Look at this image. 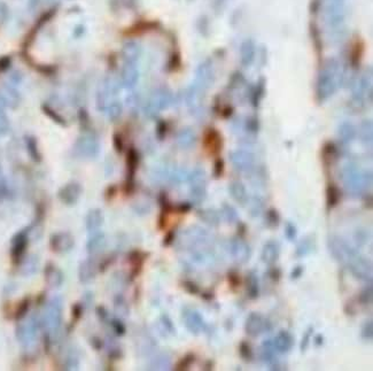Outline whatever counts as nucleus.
<instances>
[{
	"mask_svg": "<svg viewBox=\"0 0 373 371\" xmlns=\"http://www.w3.org/2000/svg\"><path fill=\"white\" fill-rule=\"evenodd\" d=\"M255 54H256V46L255 43H254L252 39H247V41H245L241 44L240 58L241 64L244 66H246V67L251 66L254 59H255Z\"/></svg>",
	"mask_w": 373,
	"mask_h": 371,
	"instance_id": "16",
	"label": "nucleus"
},
{
	"mask_svg": "<svg viewBox=\"0 0 373 371\" xmlns=\"http://www.w3.org/2000/svg\"><path fill=\"white\" fill-rule=\"evenodd\" d=\"M106 112L111 120H117V118L122 115L123 106L120 101H112V103L107 106Z\"/></svg>",
	"mask_w": 373,
	"mask_h": 371,
	"instance_id": "30",
	"label": "nucleus"
},
{
	"mask_svg": "<svg viewBox=\"0 0 373 371\" xmlns=\"http://www.w3.org/2000/svg\"><path fill=\"white\" fill-rule=\"evenodd\" d=\"M171 101H173L171 92L168 89L161 87V89L155 90L152 96L149 97L145 110H146V114H148L149 116H154L157 113L161 112V110L168 107L171 104Z\"/></svg>",
	"mask_w": 373,
	"mask_h": 371,
	"instance_id": "3",
	"label": "nucleus"
},
{
	"mask_svg": "<svg viewBox=\"0 0 373 371\" xmlns=\"http://www.w3.org/2000/svg\"><path fill=\"white\" fill-rule=\"evenodd\" d=\"M139 76L140 74L137 65L124 64V67H123L121 74L122 85L126 87V89H132V87L137 85Z\"/></svg>",
	"mask_w": 373,
	"mask_h": 371,
	"instance_id": "11",
	"label": "nucleus"
},
{
	"mask_svg": "<svg viewBox=\"0 0 373 371\" xmlns=\"http://www.w3.org/2000/svg\"><path fill=\"white\" fill-rule=\"evenodd\" d=\"M186 288L191 291L192 293H196L197 291H199V289L196 288L195 284H193V283H186Z\"/></svg>",
	"mask_w": 373,
	"mask_h": 371,
	"instance_id": "48",
	"label": "nucleus"
},
{
	"mask_svg": "<svg viewBox=\"0 0 373 371\" xmlns=\"http://www.w3.org/2000/svg\"><path fill=\"white\" fill-rule=\"evenodd\" d=\"M372 94V81H371V75L367 76L364 75L359 81H357L356 85H355L353 90V98L356 101L357 104H363L368 99H371Z\"/></svg>",
	"mask_w": 373,
	"mask_h": 371,
	"instance_id": "7",
	"label": "nucleus"
},
{
	"mask_svg": "<svg viewBox=\"0 0 373 371\" xmlns=\"http://www.w3.org/2000/svg\"><path fill=\"white\" fill-rule=\"evenodd\" d=\"M246 283H247V295L249 299H256L258 297V281L257 277L254 272H249L246 278Z\"/></svg>",
	"mask_w": 373,
	"mask_h": 371,
	"instance_id": "25",
	"label": "nucleus"
},
{
	"mask_svg": "<svg viewBox=\"0 0 373 371\" xmlns=\"http://www.w3.org/2000/svg\"><path fill=\"white\" fill-rule=\"evenodd\" d=\"M267 276H269V278H271L274 282H279L280 277H282V270H280V268L278 267L272 266L269 268V270H267Z\"/></svg>",
	"mask_w": 373,
	"mask_h": 371,
	"instance_id": "42",
	"label": "nucleus"
},
{
	"mask_svg": "<svg viewBox=\"0 0 373 371\" xmlns=\"http://www.w3.org/2000/svg\"><path fill=\"white\" fill-rule=\"evenodd\" d=\"M122 56L124 64L137 65L140 56H142V46L135 42L126 43L122 50Z\"/></svg>",
	"mask_w": 373,
	"mask_h": 371,
	"instance_id": "12",
	"label": "nucleus"
},
{
	"mask_svg": "<svg viewBox=\"0 0 373 371\" xmlns=\"http://www.w3.org/2000/svg\"><path fill=\"white\" fill-rule=\"evenodd\" d=\"M8 127H10V123H8L7 117L5 116L4 112H0V136L6 134L8 130Z\"/></svg>",
	"mask_w": 373,
	"mask_h": 371,
	"instance_id": "43",
	"label": "nucleus"
},
{
	"mask_svg": "<svg viewBox=\"0 0 373 371\" xmlns=\"http://www.w3.org/2000/svg\"><path fill=\"white\" fill-rule=\"evenodd\" d=\"M271 329L272 325L270 322L257 313H252L247 319V323H246V331L254 338L258 337L263 332H270Z\"/></svg>",
	"mask_w": 373,
	"mask_h": 371,
	"instance_id": "5",
	"label": "nucleus"
},
{
	"mask_svg": "<svg viewBox=\"0 0 373 371\" xmlns=\"http://www.w3.org/2000/svg\"><path fill=\"white\" fill-rule=\"evenodd\" d=\"M326 198H327V207L328 208H333L335 207L340 201V191L335 185L331 184L330 187L327 188L326 191Z\"/></svg>",
	"mask_w": 373,
	"mask_h": 371,
	"instance_id": "27",
	"label": "nucleus"
},
{
	"mask_svg": "<svg viewBox=\"0 0 373 371\" xmlns=\"http://www.w3.org/2000/svg\"><path fill=\"white\" fill-rule=\"evenodd\" d=\"M342 81V72L339 63L331 59L320 69L317 82V97L320 101L327 100L339 89Z\"/></svg>",
	"mask_w": 373,
	"mask_h": 371,
	"instance_id": "1",
	"label": "nucleus"
},
{
	"mask_svg": "<svg viewBox=\"0 0 373 371\" xmlns=\"http://www.w3.org/2000/svg\"><path fill=\"white\" fill-rule=\"evenodd\" d=\"M280 255V246L277 241L269 240L262 250V261L266 264H275Z\"/></svg>",
	"mask_w": 373,
	"mask_h": 371,
	"instance_id": "13",
	"label": "nucleus"
},
{
	"mask_svg": "<svg viewBox=\"0 0 373 371\" xmlns=\"http://www.w3.org/2000/svg\"><path fill=\"white\" fill-rule=\"evenodd\" d=\"M262 348H263V359H264L265 363L269 364L271 366V369H278V365L276 364L277 357L275 356L276 350L274 347V343L270 342V340H266V342L263 343Z\"/></svg>",
	"mask_w": 373,
	"mask_h": 371,
	"instance_id": "21",
	"label": "nucleus"
},
{
	"mask_svg": "<svg viewBox=\"0 0 373 371\" xmlns=\"http://www.w3.org/2000/svg\"><path fill=\"white\" fill-rule=\"evenodd\" d=\"M177 143L182 148H190L195 143V134L191 129H184L179 132Z\"/></svg>",
	"mask_w": 373,
	"mask_h": 371,
	"instance_id": "23",
	"label": "nucleus"
},
{
	"mask_svg": "<svg viewBox=\"0 0 373 371\" xmlns=\"http://www.w3.org/2000/svg\"><path fill=\"white\" fill-rule=\"evenodd\" d=\"M359 301L362 304H368L372 301V286L370 285L368 288L362 291V293L359 294Z\"/></svg>",
	"mask_w": 373,
	"mask_h": 371,
	"instance_id": "39",
	"label": "nucleus"
},
{
	"mask_svg": "<svg viewBox=\"0 0 373 371\" xmlns=\"http://www.w3.org/2000/svg\"><path fill=\"white\" fill-rule=\"evenodd\" d=\"M224 171V163L222 160H218L216 162V167H215V173H216V176H222Z\"/></svg>",
	"mask_w": 373,
	"mask_h": 371,
	"instance_id": "47",
	"label": "nucleus"
},
{
	"mask_svg": "<svg viewBox=\"0 0 373 371\" xmlns=\"http://www.w3.org/2000/svg\"><path fill=\"white\" fill-rule=\"evenodd\" d=\"M78 196H80V187L76 184L67 185L60 194V197L62 198L67 204H73V202L76 201Z\"/></svg>",
	"mask_w": 373,
	"mask_h": 371,
	"instance_id": "24",
	"label": "nucleus"
},
{
	"mask_svg": "<svg viewBox=\"0 0 373 371\" xmlns=\"http://www.w3.org/2000/svg\"><path fill=\"white\" fill-rule=\"evenodd\" d=\"M103 214L101 211L100 210H92L91 213L87 215V221H86V224H87V228L90 229V230H92V229H96L99 228L100 225L103 224Z\"/></svg>",
	"mask_w": 373,
	"mask_h": 371,
	"instance_id": "28",
	"label": "nucleus"
},
{
	"mask_svg": "<svg viewBox=\"0 0 373 371\" xmlns=\"http://www.w3.org/2000/svg\"><path fill=\"white\" fill-rule=\"evenodd\" d=\"M315 247V241L311 238H306V239L301 240L300 244L297 245L295 254L298 256V258H303V256L310 254L313 252Z\"/></svg>",
	"mask_w": 373,
	"mask_h": 371,
	"instance_id": "26",
	"label": "nucleus"
},
{
	"mask_svg": "<svg viewBox=\"0 0 373 371\" xmlns=\"http://www.w3.org/2000/svg\"><path fill=\"white\" fill-rule=\"evenodd\" d=\"M315 343H316V345H317V346L322 345V344H323V337H322V335L318 334L317 337H316V342Z\"/></svg>",
	"mask_w": 373,
	"mask_h": 371,
	"instance_id": "50",
	"label": "nucleus"
},
{
	"mask_svg": "<svg viewBox=\"0 0 373 371\" xmlns=\"http://www.w3.org/2000/svg\"><path fill=\"white\" fill-rule=\"evenodd\" d=\"M372 122L370 120H366L362 123L361 126V138L363 143L365 145L372 144Z\"/></svg>",
	"mask_w": 373,
	"mask_h": 371,
	"instance_id": "29",
	"label": "nucleus"
},
{
	"mask_svg": "<svg viewBox=\"0 0 373 371\" xmlns=\"http://www.w3.org/2000/svg\"><path fill=\"white\" fill-rule=\"evenodd\" d=\"M231 253L234 256L235 260L244 263L249 260L251 250H249V246L246 244L244 239L239 238V239H233L231 241Z\"/></svg>",
	"mask_w": 373,
	"mask_h": 371,
	"instance_id": "14",
	"label": "nucleus"
},
{
	"mask_svg": "<svg viewBox=\"0 0 373 371\" xmlns=\"http://www.w3.org/2000/svg\"><path fill=\"white\" fill-rule=\"evenodd\" d=\"M185 323L188 329L192 332L197 333L204 329V320L201 319V316L196 312H190L185 314Z\"/></svg>",
	"mask_w": 373,
	"mask_h": 371,
	"instance_id": "20",
	"label": "nucleus"
},
{
	"mask_svg": "<svg viewBox=\"0 0 373 371\" xmlns=\"http://www.w3.org/2000/svg\"><path fill=\"white\" fill-rule=\"evenodd\" d=\"M371 174H361L354 166H347L344 169V182L347 189L352 192H361L363 188L367 187V183H371Z\"/></svg>",
	"mask_w": 373,
	"mask_h": 371,
	"instance_id": "2",
	"label": "nucleus"
},
{
	"mask_svg": "<svg viewBox=\"0 0 373 371\" xmlns=\"http://www.w3.org/2000/svg\"><path fill=\"white\" fill-rule=\"evenodd\" d=\"M60 321V308L56 303H51L50 308L46 311L45 314V323L46 325L52 329H56L59 326Z\"/></svg>",
	"mask_w": 373,
	"mask_h": 371,
	"instance_id": "19",
	"label": "nucleus"
},
{
	"mask_svg": "<svg viewBox=\"0 0 373 371\" xmlns=\"http://www.w3.org/2000/svg\"><path fill=\"white\" fill-rule=\"evenodd\" d=\"M222 211H223L224 218L227 220V222L233 223V222H235L236 220H238V214H236L235 209L232 206H230L229 204H224L223 205Z\"/></svg>",
	"mask_w": 373,
	"mask_h": 371,
	"instance_id": "34",
	"label": "nucleus"
},
{
	"mask_svg": "<svg viewBox=\"0 0 373 371\" xmlns=\"http://www.w3.org/2000/svg\"><path fill=\"white\" fill-rule=\"evenodd\" d=\"M239 354L245 361H252L253 360V350L249 343L241 342L239 345Z\"/></svg>",
	"mask_w": 373,
	"mask_h": 371,
	"instance_id": "33",
	"label": "nucleus"
},
{
	"mask_svg": "<svg viewBox=\"0 0 373 371\" xmlns=\"http://www.w3.org/2000/svg\"><path fill=\"white\" fill-rule=\"evenodd\" d=\"M285 236H286V238L289 241L295 240L296 236H297V230H296L295 225L291 222H287L286 227H285Z\"/></svg>",
	"mask_w": 373,
	"mask_h": 371,
	"instance_id": "38",
	"label": "nucleus"
},
{
	"mask_svg": "<svg viewBox=\"0 0 373 371\" xmlns=\"http://www.w3.org/2000/svg\"><path fill=\"white\" fill-rule=\"evenodd\" d=\"M272 343H274V347L276 351L280 353H287L293 348L294 338L288 331L283 330L276 335V338Z\"/></svg>",
	"mask_w": 373,
	"mask_h": 371,
	"instance_id": "15",
	"label": "nucleus"
},
{
	"mask_svg": "<svg viewBox=\"0 0 373 371\" xmlns=\"http://www.w3.org/2000/svg\"><path fill=\"white\" fill-rule=\"evenodd\" d=\"M246 233H247V227H246V224L239 223V225H238V235H239V238H241V239H244V238L246 237Z\"/></svg>",
	"mask_w": 373,
	"mask_h": 371,
	"instance_id": "46",
	"label": "nucleus"
},
{
	"mask_svg": "<svg viewBox=\"0 0 373 371\" xmlns=\"http://www.w3.org/2000/svg\"><path fill=\"white\" fill-rule=\"evenodd\" d=\"M0 95L3 96L4 100L7 105V107H16L21 101V96L19 91L15 89L14 85L12 84H5L0 90Z\"/></svg>",
	"mask_w": 373,
	"mask_h": 371,
	"instance_id": "17",
	"label": "nucleus"
},
{
	"mask_svg": "<svg viewBox=\"0 0 373 371\" xmlns=\"http://www.w3.org/2000/svg\"><path fill=\"white\" fill-rule=\"evenodd\" d=\"M192 196L196 200H201L206 196V178L202 170L193 171L190 176Z\"/></svg>",
	"mask_w": 373,
	"mask_h": 371,
	"instance_id": "10",
	"label": "nucleus"
},
{
	"mask_svg": "<svg viewBox=\"0 0 373 371\" xmlns=\"http://www.w3.org/2000/svg\"><path fill=\"white\" fill-rule=\"evenodd\" d=\"M8 15V8L5 4H0V22H4L6 20Z\"/></svg>",
	"mask_w": 373,
	"mask_h": 371,
	"instance_id": "45",
	"label": "nucleus"
},
{
	"mask_svg": "<svg viewBox=\"0 0 373 371\" xmlns=\"http://www.w3.org/2000/svg\"><path fill=\"white\" fill-rule=\"evenodd\" d=\"M362 338L366 342H371L373 338V324L372 321H366L364 323L363 328H362V332H361Z\"/></svg>",
	"mask_w": 373,
	"mask_h": 371,
	"instance_id": "36",
	"label": "nucleus"
},
{
	"mask_svg": "<svg viewBox=\"0 0 373 371\" xmlns=\"http://www.w3.org/2000/svg\"><path fill=\"white\" fill-rule=\"evenodd\" d=\"M229 192L231 194V197L233 198L238 204L244 206L248 202V193L247 190L244 187V184H241L239 182L232 183L229 187Z\"/></svg>",
	"mask_w": 373,
	"mask_h": 371,
	"instance_id": "18",
	"label": "nucleus"
},
{
	"mask_svg": "<svg viewBox=\"0 0 373 371\" xmlns=\"http://www.w3.org/2000/svg\"><path fill=\"white\" fill-rule=\"evenodd\" d=\"M336 156H337V151H336L334 145H333L332 143H328V144L325 145V146H324V148H323L324 161H326L328 159V160H331V162H332L336 158Z\"/></svg>",
	"mask_w": 373,
	"mask_h": 371,
	"instance_id": "35",
	"label": "nucleus"
},
{
	"mask_svg": "<svg viewBox=\"0 0 373 371\" xmlns=\"http://www.w3.org/2000/svg\"><path fill=\"white\" fill-rule=\"evenodd\" d=\"M201 216H202L205 222H207L212 225H217L219 223L218 214L214 210H205Z\"/></svg>",
	"mask_w": 373,
	"mask_h": 371,
	"instance_id": "37",
	"label": "nucleus"
},
{
	"mask_svg": "<svg viewBox=\"0 0 373 371\" xmlns=\"http://www.w3.org/2000/svg\"><path fill=\"white\" fill-rule=\"evenodd\" d=\"M77 152L84 158H94L99 152V144L94 137L85 136L78 140Z\"/></svg>",
	"mask_w": 373,
	"mask_h": 371,
	"instance_id": "8",
	"label": "nucleus"
},
{
	"mask_svg": "<svg viewBox=\"0 0 373 371\" xmlns=\"http://www.w3.org/2000/svg\"><path fill=\"white\" fill-rule=\"evenodd\" d=\"M214 78H215V73H214L212 63H210V61H205V63L201 64L199 66V68H197L196 75H195V81L193 84L199 87L200 90L206 92L209 89V86L213 84Z\"/></svg>",
	"mask_w": 373,
	"mask_h": 371,
	"instance_id": "6",
	"label": "nucleus"
},
{
	"mask_svg": "<svg viewBox=\"0 0 373 371\" xmlns=\"http://www.w3.org/2000/svg\"><path fill=\"white\" fill-rule=\"evenodd\" d=\"M117 92V84L112 78L104 79L96 91V108L106 110L107 106L112 103L111 99Z\"/></svg>",
	"mask_w": 373,
	"mask_h": 371,
	"instance_id": "4",
	"label": "nucleus"
},
{
	"mask_svg": "<svg viewBox=\"0 0 373 371\" xmlns=\"http://www.w3.org/2000/svg\"><path fill=\"white\" fill-rule=\"evenodd\" d=\"M339 136L344 144H349L356 137V128L350 122H344L339 128Z\"/></svg>",
	"mask_w": 373,
	"mask_h": 371,
	"instance_id": "22",
	"label": "nucleus"
},
{
	"mask_svg": "<svg viewBox=\"0 0 373 371\" xmlns=\"http://www.w3.org/2000/svg\"><path fill=\"white\" fill-rule=\"evenodd\" d=\"M53 241L58 242V244H54V247H55V250H59V251H68L69 249H72V246H73V238L68 235H64V233H62V235H59L58 239H55L54 238Z\"/></svg>",
	"mask_w": 373,
	"mask_h": 371,
	"instance_id": "31",
	"label": "nucleus"
},
{
	"mask_svg": "<svg viewBox=\"0 0 373 371\" xmlns=\"http://www.w3.org/2000/svg\"><path fill=\"white\" fill-rule=\"evenodd\" d=\"M265 221H266V227L270 229L277 228L280 222V216L278 211L276 209H269L266 211L265 215Z\"/></svg>",
	"mask_w": 373,
	"mask_h": 371,
	"instance_id": "32",
	"label": "nucleus"
},
{
	"mask_svg": "<svg viewBox=\"0 0 373 371\" xmlns=\"http://www.w3.org/2000/svg\"><path fill=\"white\" fill-rule=\"evenodd\" d=\"M303 271H304V268L302 266H297L293 269V271L291 273V278L292 280H297V278H300L302 275H303Z\"/></svg>",
	"mask_w": 373,
	"mask_h": 371,
	"instance_id": "44",
	"label": "nucleus"
},
{
	"mask_svg": "<svg viewBox=\"0 0 373 371\" xmlns=\"http://www.w3.org/2000/svg\"><path fill=\"white\" fill-rule=\"evenodd\" d=\"M231 162L236 170L248 171L254 166V157L249 152L235 151L231 154Z\"/></svg>",
	"mask_w": 373,
	"mask_h": 371,
	"instance_id": "9",
	"label": "nucleus"
},
{
	"mask_svg": "<svg viewBox=\"0 0 373 371\" xmlns=\"http://www.w3.org/2000/svg\"><path fill=\"white\" fill-rule=\"evenodd\" d=\"M313 331H314V328H309L308 330L306 331V333L303 334V338H302V343H301V351L302 352H306L307 348L309 347L311 337H313Z\"/></svg>",
	"mask_w": 373,
	"mask_h": 371,
	"instance_id": "41",
	"label": "nucleus"
},
{
	"mask_svg": "<svg viewBox=\"0 0 373 371\" xmlns=\"http://www.w3.org/2000/svg\"><path fill=\"white\" fill-rule=\"evenodd\" d=\"M227 278H229V283L232 289L235 290L239 288L241 284V280H240V275L238 272H235V271L229 272V276H227Z\"/></svg>",
	"mask_w": 373,
	"mask_h": 371,
	"instance_id": "40",
	"label": "nucleus"
},
{
	"mask_svg": "<svg viewBox=\"0 0 373 371\" xmlns=\"http://www.w3.org/2000/svg\"><path fill=\"white\" fill-rule=\"evenodd\" d=\"M41 0H28V5L30 10H35L38 6V4Z\"/></svg>",
	"mask_w": 373,
	"mask_h": 371,
	"instance_id": "49",
	"label": "nucleus"
}]
</instances>
